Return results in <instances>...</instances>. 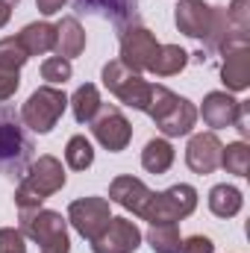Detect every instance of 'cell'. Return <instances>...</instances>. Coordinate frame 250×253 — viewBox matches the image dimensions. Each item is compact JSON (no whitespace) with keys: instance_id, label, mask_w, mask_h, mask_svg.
Listing matches in <instances>:
<instances>
[{"instance_id":"1","label":"cell","mask_w":250,"mask_h":253,"mask_svg":"<svg viewBox=\"0 0 250 253\" xmlns=\"http://www.w3.org/2000/svg\"><path fill=\"white\" fill-rule=\"evenodd\" d=\"M62 186H65L62 162H59L56 156H50V153L39 156V159L27 168V174H24L21 186L15 189V206H18V212L39 209L50 194L62 191Z\"/></svg>"},{"instance_id":"2","label":"cell","mask_w":250,"mask_h":253,"mask_svg":"<svg viewBox=\"0 0 250 253\" xmlns=\"http://www.w3.org/2000/svg\"><path fill=\"white\" fill-rule=\"evenodd\" d=\"M144 112L156 121V126L162 129V135H168V138L188 135L194 121H197L194 103L186 100V97H180V94H174L165 85H153L150 88V103H147Z\"/></svg>"},{"instance_id":"3","label":"cell","mask_w":250,"mask_h":253,"mask_svg":"<svg viewBox=\"0 0 250 253\" xmlns=\"http://www.w3.org/2000/svg\"><path fill=\"white\" fill-rule=\"evenodd\" d=\"M24 239H33L39 245V253H68V221L53 209H27L21 212V227Z\"/></svg>"},{"instance_id":"4","label":"cell","mask_w":250,"mask_h":253,"mask_svg":"<svg viewBox=\"0 0 250 253\" xmlns=\"http://www.w3.org/2000/svg\"><path fill=\"white\" fill-rule=\"evenodd\" d=\"M68 109V97H65L62 88H56V85H42V88H36L30 97H27V103L21 106V121L30 126L33 132H39V135H44V132H50L56 121L62 118V112Z\"/></svg>"},{"instance_id":"5","label":"cell","mask_w":250,"mask_h":253,"mask_svg":"<svg viewBox=\"0 0 250 253\" xmlns=\"http://www.w3.org/2000/svg\"><path fill=\"white\" fill-rule=\"evenodd\" d=\"M103 85L109 88V94H115L124 106L129 109H138V112H144L147 109V103H150V83L141 77V74H135V71H129L121 59H112V62L103 65Z\"/></svg>"},{"instance_id":"6","label":"cell","mask_w":250,"mask_h":253,"mask_svg":"<svg viewBox=\"0 0 250 253\" xmlns=\"http://www.w3.org/2000/svg\"><path fill=\"white\" fill-rule=\"evenodd\" d=\"M194 209H197L194 186L180 183V186H171L168 191H153V197H150L141 218L150 221V224H177V221L188 218Z\"/></svg>"},{"instance_id":"7","label":"cell","mask_w":250,"mask_h":253,"mask_svg":"<svg viewBox=\"0 0 250 253\" xmlns=\"http://www.w3.org/2000/svg\"><path fill=\"white\" fill-rule=\"evenodd\" d=\"M156 53H159V42L147 27H141V24L124 27V33H121V62L129 71H135V74L150 71Z\"/></svg>"},{"instance_id":"8","label":"cell","mask_w":250,"mask_h":253,"mask_svg":"<svg viewBox=\"0 0 250 253\" xmlns=\"http://www.w3.org/2000/svg\"><path fill=\"white\" fill-rule=\"evenodd\" d=\"M109 218L112 215H109V200L106 197H80V200H74L68 206L71 227L83 239H88V242H94L103 233V227L109 224Z\"/></svg>"},{"instance_id":"9","label":"cell","mask_w":250,"mask_h":253,"mask_svg":"<svg viewBox=\"0 0 250 253\" xmlns=\"http://www.w3.org/2000/svg\"><path fill=\"white\" fill-rule=\"evenodd\" d=\"M91 132H94V138H97L109 153L124 150L126 144H129V138H132V126H129V121L124 118V112L115 109V106H100L97 118L91 121Z\"/></svg>"},{"instance_id":"10","label":"cell","mask_w":250,"mask_h":253,"mask_svg":"<svg viewBox=\"0 0 250 253\" xmlns=\"http://www.w3.org/2000/svg\"><path fill=\"white\" fill-rule=\"evenodd\" d=\"M141 245V230L129 218H109L103 233L91 242L94 253H135Z\"/></svg>"},{"instance_id":"11","label":"cell","mask_w":250,"mask_h":253,"mask_svg":"<svg viewBox=\"0 0 250 253\" xmlns=\"http://www.w3.org/2000/svg\"><path fill=\"white\" fill-rule=\"evenodd\" d=\"M212 21H215V6H209L203 0H180L177 9H174V24L188 39L206 42V36L212 30Z\"/></svg>"},{"instance_id":"12","label":"cell","mask_w":250,"mask_h":253,"mask_svg":"<svg viewBox=\"0 0 250 253\" xmlns=\"http://www.w3.org/2000/svg\"><path fill=\"white\" fill-rule=\"evenodd\" d=\"M221 138L212 132H197L188 138L186 147V165L194 171V174H212L215 168H221Z\"/></svg>"},{"instance_id":"13","label":"cell","mask_w":250,"mask_h":253,"mask_svg":"<svg viewBox=\"0 0 250 253\" xmlns=\"http://www.w3.org/2000/svg\"><path fill=\"white\" fill-rule=\"evenodd\" d=\"M150 197H153V191L147 189L138 177H115L112 180V186H109V203H118V206H124L126 212H132V215H144V209H147V203H150Z\"/></svg>"},{"instance_id":"14","label":"cell","mask_w":250,"mask_h":253,"mask_svg":"<svg viewBox=\"0 0 250 253\" xmlns=\"http://www.w3.org/2000/svg\"><path fill=\"white\" fill-rule=\"evenodd\" d=\"M242 112V103L230 94V91H209L203 97V106H200V115H203V124L212 126V129H224V126H233L236 118Z\"/></svg>"},{"instance_id":"15","label":"cell","mask_w":250,"mask_h":253,"mask_svg":"<svg viewBox=\"0 0 250 253\" xmlns=\"http://www.w3.org/2000/svg\"><path fill=\"white\" fill-rule=\"evenodd\" d=\"M221 83L227 85V91H245L250 85V44H236L224 50Z\"/></svg>"},{"instance_id":"16","label":"cell","mask_w":250,"mask_h":253,"mask_svg":"<svg viewBox=\"0 0 250 253\" xmlns=\"http://www.w3.org/2000/svg\"><path fill=\"white\" fill-rule=\"evenodd\" d=\"M27 150H30V144H27L21 126L15 124L9 109H0V165L18 162L21 156H27Z\"/></svg>"},{"instance_id":"17","label":"cell","mask_w":250,"mask_h":253,"mask_svg":"<svg viewBox=\"0 0 250 253\" xmlns=\"http://www.w3.org/2000/svg\"><path fill=\"white\" fill-rule=\"evenodd\" d=\"M15 39L21 42V47L27 50V56H44L56 44V24H47V21L27 24Z\"/></svg>"},{"instance_id":"18","label":"cell","mask_w":250,"mask_h":253,"mask_svg":"<svg viewBox=\"0 0 250 253\" xmlns=\"http://www.w3.org/2000/svg\"><path fill=\"white\" fill-rule=\"evenodd\" d=\"M53 50H56V56H62L68 62L85 50V30L80 27L77 18H62L56 24V44H53Z\"/></svg>"},{"instance_id":"19","label":"cell","mask_w":250,"mask_h":253,"mask_svg":"<svg viewBox=\"0 0 250 253\" xmlns=\"http://www.w3.org/2000/svg\"><path fill=\"white\" fill-rule=\"evenodd\" d=\"M68 103H71V109H74L77 124H91V121L97 118L100 106H103V103H100V91H97V85H91V83L80 85Z\"/></svg>"},{"instance_id":"20","label":"cell","mask_w":250,"mask_h":253,"mask_svg":"<svg viewBox=\"0 0 250 253\" xmlns=\"http://www.w3.org/2000/svg\"><path fill=\"white\" fill-rule=\"evenodd\" d=\"M174 165V147L168 138H150L141 150V168L150 174H165Z\"/></svg>"},{"instance_id":"21","label":"cell","mask_w":250,"mask_h":253,"mask_svg":"<svg viewBox=\"0 0 250 253\" xmlns=\"http://www.w3.org/2000/svg\"><path fill=\"white\" fill-rule=\"evenodd\" d=\"M242 191L236 189V186H215V189L209 191V209H212V215H218V218H233V215H239L242 212Z\"/></svg>"},{"instance_id":"22","label":"cell","mask_w":250,"mask_h":253,"mask_svg":"<svg viewBox=\"0 0 250 253\" xmlns=\"http://www.w3.org/2000/svg\"><path fill=\"white\" fill-rule=\"evenodd\" d=\"M186 62H188V53L180 44H159V53L150 65V71L159 74V77H174V74H180L186 68Z\"/></svg>"},{"instance_id":"23","label":"cell","mask_w":250,"mask_h":253,"mask_svg":"<svg viewBox=\"0 0 250 253\" xmlns=\"http://www.w3.org/2000/svg\"><path fill=\"white\" fill-rule=\"evenodd\" d=\"M147 245L153 248V253H180L183 239H180L177 224H150Z\"/></svg>"},{"instance_id":"24","label":"cell","mask_w":250,"mask_h":253,"mask_svg":"<svg viewBox=\"0 0 250 253\" xmlns=\"http://www.w3.org/2000/svg\"><path fill=\"white\" fill-rule=\"evenodd\" d=\"M83 9L94 12V15H103V18H112V21H126L129 15H135V3L138 0H77Z\"/></svg>"},{"instance_id":"25","label":"cell","mask_w":250,"mask_h":253,"mask_svg":"<svg viewBox=\"0 0 250 253\" xmlns=\"http://www.w3.org/2000/svg\"><path fill=\"white\" fill-rule=\"evenodd\" d=\"M221 168L236 177H248L250 171V147L245 141H233L221 150Z\"/></svg>"},{"instance_id":"26","label":"cell","mask_w":250,"mask_h":253,"mask_svg":"<svg viewBox=\"0 0 250 253\" xmlns=\"http://www.w3.org/2000/svg\"><path fill=\"white\" fill-rule=\"evenodd\" d=\"M65 162H68V168H74V171H85V168H91V162H94V147H91V141H88L85 135H74V138H68Z\"/></svg>"},{"instance_id":"27","label":"cell","mask_w":250,"mask_h":253,"mask_svg":"<svg viewBox=\"0 0 250 253\" xmlns=\"http://www.w3.org/2000/svg\"><path fill=\"white\" fill-rule=\"evenodd\" d=\"M27 50L21 47L18 39H0V71H9V74H18L24 65H27Z\"/></svg>"},{"instance_id":"28","label":"cell","mask_w":250,"mask_h":253,"mask_svg":"<svg viewBox=\"0 0 250 253\" xmlns=\"http://www.w3.org/2000/svg\"><path fill=\"white\" fill-rule=\"evenodd\" d=\"M71 74H74V68L62 56H50L42 62V80H47V85H62L71 80Z\"/></svg>"},{"instance_id":"29","label":"cell","mask_w":250,"mask_h":253,"mask_svg":"<svg viewBox=\"0 0 250 253\" xmlns=\"http://www.w3.org/2000/svg\"><path fill=\"white\" fill-rule=\"evenodd\" d=\"M227 18H230V24L236 30H242V33L250 36V0H233L227 6Z\"/></svg>"},{"instance_id":"30","label":"cell","mask_w":250,"mask_h":253,"mask_svg":"<svg viewBox=\"0 0 250 253\" xmlns=\"http://www.w3.org/2000/svg\"><path fill=\"white\" fill-rule=\"evenodd\" d=\"M0 253H27L24 233L18 227H0Z\"/></svg>"},{"instance_id":"31","label":"cell","mask_w":250,"mask_h":253,"mask_svg":"<svg viewBox=\"0 0 250 253\" xmlns=\"http://www.w3.org/2000/svg\"><path fill=\"white\" fill-rule=\"evenodd\" d=\"M212 251H215V245H212L209 236H188L180 245V253H212Z\"/></svg>"},{"instance_id":"32","label":"cell","mask_w":250,"mask_h":253,"mask_svg":"<svg viewBox=\"0 0 250 253\" xmlns=\"http://www.w3.org/2000/svg\"><path fill=\"white\" fill-rule=\"evenodd\" d=\"M18 85H21V77H18V74L0 71V103H3V100H9V97L18 91Z\"/></svg>"},{"instance_id":"33","label":"cell","mask_w":250,"mask_h":253,"mask_svg":"<svg viewBox=\"0 0 250 253\" xmlns=\"http://www.w3.org/2000/svg\"><path fill=\"white\" fill-rule=\"evenodd\" d=\"M65 3H68V0H36V6H39L42 15H56Z\"/></svg>"},{"instance_id":"34","label":"cell","mask_w":250,"mask_h":253,"mask_svg":"<svg viewBox=\"0 0 250 253\" xmlns=\"http://www.w3.org/2000/svg\"><path fill=\"white\" fill-rule=\"evenodd\" d=\"M9 18H12V6L0 0V27H6V24H9Z\"/></svg>"},{"instance_id":"35","label":"cell","mask_w":250,"mask_h":253,"mask_svg":"<svg viewBox=\"0 0 250 253\" xmlns=\"http://www.w3.org/2000/svg\"><path fill=\"white\" fill-rule=\"evenodd\" d=\"M3 3H9V6H15V3H18V0H3Z\"/></svg>"}]
</instances>
